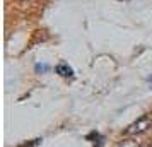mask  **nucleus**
<instances>
[{"mask_svg":"<svg viewBox=\"0 0 152 147\" xmlns=\"http://www.w3.org/2000/svg\"><path fill=\"white\" fill-rule=\"evenodd\" d=\"M151 127H152V120H151V116L144 115V116H140V118H138L137 121H133V123H130V125L126 127L125 133H126V135H140V133L147 132V130H149Z\"/></svg>","mask_w":152,"mask_h":147,"instance_id":"1","label":"nucleus"},{"mask_svg":"<svg viewBox=\"0 0 152 147\" xmlns=\"http://www.w3.org/2000/svg\"><path fill=\"white\" fill-rule=\"evenodd\" d=\"M55 72L58 75H62V77H72L74 75V70L70 69L67 63H58L55 67Z\"/></svg>","mask_w":152,"mask_h":147,"instance_id":"2","label":"nucleus"},{"mask_svg":"<svg viewBox=\"0 0 152 147\" xmlns=\"http://www.w3.org/2000/svg\"><path fill=\"white\" fill-rule=\"evenodd\" d=\"M118 147H140V144H138L137 140H133V139H125L123 142L118 144Z\"/></svg>","mask_w":152,"mask_h":147,"instance_id":"3","label":"nucleus"}]
</instances>
